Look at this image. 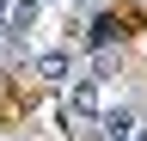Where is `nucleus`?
I'll return each mask as SVG.
<instances>
[{"label":"nucleus","instance_id":"nucleus-6","mask_svg":"<svg viewBox=\"0 0 147 141\" xmlns=\"http://www.w3.org/2000/svg\"><path fill=\"white\" fill-rule=\"evenodd\" d=\"M74 6H86V0H74Z\"/></svg>","mask_w":147,"mask_h":141},{"label":"nucleus","instance_id":"nucleus-3","mask_svg":"<svg viewBox=\"0 0 147 141\" xmlns=\"http://www.w3.org/2000/svg\"><path fill=\"white\" fill-rule=\"evenodd\" d=\"M98 141H141V111L135 104H110L98 117Z\"/></svg>","mask_w":147,"mask_h":141},{"label":"nucleus","instance_id":"nucleus-2","mask_svg":"<svg viewBox=\"0 0 147 141\" xmlns=\"http://www.w3.org/2000/svg\"><path fill=\"white\" fill-rule=\"evenodd\" d=\"M31 74H37V86H55V92H67V86H74V49H67V43L43 49V55L31 61Z\"/></svg>","mask_w":147,"mask_h":141},{"label":"nucleus","instance_id":"nucleus-5","mask_svg":"<svg viewBox=\"0 0 147 141\" xmlns=\"http://www.w3.org/2000/svg\"><path fill=\"white\" fill-rule=\"evenodd\" d=\"M6 12H12V0H0V25H6Z\"/></svg>","mask_w":147,"mask_h":141},{"label":"nucleus","instance_id":"nucleus-1","mask_svg":"<svg viewBox=\"0 0 147 141\" xmlns=\"http://www.w3.org/2000/svg\"><path fill=\"white\" fill-rule=\"evenodd\" d=\"M98 117H104V92H98V80L80 74L61 92V129L67 135H98Z\"/></svg>","mask_w":147,"mask_h":141},{"label":"nucleus","instance_id":"nucleus-4","mask_svg":"<svg viewBox=\"0 0 147 141\" xmlns=\"http://www.w3.org/2000/svg\"><path fill=\"white\" fill-rule=\"evenodd\" d=\"M117 74H123V49H98V55H92V67H86V80H98V86L117 80Z\"/></svg>","mask_w":147,"mask_h":141}]
</instances>
